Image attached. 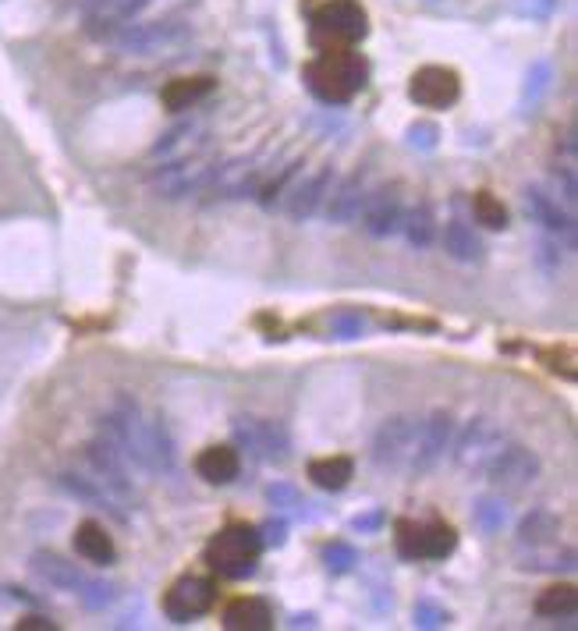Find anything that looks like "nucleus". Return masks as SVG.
I'll use <instances>...</instances> for the list:
<instances>
[{"instance_id": "f257e3e1", "label": "nucleus", "mask_w": 578, "mask_h": 631, "mask_svg": "<svg viewBox=\"0 0 578 631\" xmlns=\"http://www.w3.org/2000/svg\"><path fill=\"white\" fill-rule=\"evenodd\" d=\"M103 437L118 447L121 458L132 468L153 472V476H167L174 472V440L167 433L164 422H146L128 394L114 401V412L103 419Z\"/></svg>"}, {"instance_id": "f03ea898", "label": "nucleus", "mask_w": 578, "mask_h": 631, "mask_svg": "<svg viewBox=\"0 0 578 631\" xmlns=\"http://www.w3.org/2000/svg\"><path fill=\"white\" fill-rule=\"evenodd\" d=\"M369 82V64L352 47L344 50H323L316 61L305 64V86L316 100L341 107V103L355 100Z\"/></svg>"}, {"instance_id": "7ed1b4c3", "label": "nucleus", "mask_w": 578, "mask_h": 631, "mask_svg": "<svg viewBox=\"0 0 578 631\" xmlns=\"http://www.w3.org/2000/svg\"><path fill=\"white\" fill-rule=\"evenodd\" d=\"M263 550L266 546H263V539H259L256 525L235 522V525H227V529H220L217 536L206 543L203 557H206V564H210L213 575L238 582V578L256 575V564H259V554H263Z\"/></svg>"}, {"instance_id": "20e7f679", "label": "nucleus", "mask_w": 578, "mask_h": 631, "mask_svg": "<svg viewBox=\"0 0 578 631\" xmlns=\"http://www.w3.org/2000/svg\"><path fill=\"white\" fill-rule=\"evenodd\" d=\"M508 444V433H504V426H500L497 419H490V415H476V419L469 422V426L461 429L458 437L451 440V461L454 468H458L461 476H483L486 465H490L493 458H497L500 447Z\"/></svg>"}, {"instance_id": "39448f33", "label": "nucleus", "mask_w": 578, "mask_h": 631, "mask_svg": "<svg viewBox=\"0 0 578 631\" xmlns=\"http://www.w3.org/2000/svg\"><path fill=\"white\" fill-rule=\"evenodd\" d=\"M369 18L355 0H330L313 11V43L320 50H344L366 39Z\"/></svg>"}, {"instance_id": "423d86ee", "label": "nucleus", "mask_w": 578, "mask_h": 631, "mask_svg": "<svg viewBox=\"0 0 578 631\" xmlns=\"http://www.w3.org/2000/svg\"><path fill=\"white\" fill-rule=\"evenodd\" d=\"M86 458H89V465H93V472H96V483L103 486V490L110 493V497L118 500L121 507H139L142 500H139V490H135V483H132V472H128V461L121 458V451L114 444H110L107 437H96L93 444L86 447Z\"/></svg>"}, {"instance_id": "0eeeda50", "label": "nucleus", "mask_w": 578, "mask_h": 631, "mask_svg": "<svg viewBox=\"0 0 578 631\" xmlns=\"http://www.w3.org/2000/svg\"><path fill=\"white\" fill-rule=\"evenodd\" d=\"M539 472H543V461H539L536 451H529L522 444H504L497 451V458L486 465L483 476L500 493H525L539 479Z\"/></svg>"}, {"instance_id": "6e6552de", "label": "nucleus", "mask_w": 578, "mask_h": 631, "mask_svg": "<svg viewBox=\"0 0 578 631\" xmlns=\"http://www.w3.org/2000/svg\"><path fill=\"white\" fill-rule=\"evenodd\" d=\"M458 546V532L444 522H408L401 518L398 522V554L408 557V561H444V557L454 554Z\"/></svg>"}, {"instance_id": "1a4fd4ad", "label": "nucleus", "mask_w": 578, "mask_h": 631, "mask_svg": "<svg viewBox=\"0 0 578 631\" xmlns=\"http://www.w3.org/2000/svg\"><path fill=\"white\" fill-rule=\"evenodd\" d=\"M188 39H192V29L181 22H142L121 29L118 47L128 57H149V54H171V50H178Z\"/></svg>"}, {"instance_id": "9d476101", "label": "nucleus", "mask_w": 578, "mask_h": 631, "mask_svg": "<svg viewBox=\"0 0 578 631\" xmlns=\"http://www.w3.org/2000/svg\"><path fill=\"white\" fill-rule=\"evenodd\" d=\"M415 433H419V419L415 415H391L383 419V426L373 437V461L383 472H401L408 468L415 447Z\"/></svg>"}, {"instance_id": "9b49d317", "label": "nucleus", "mask_w": 578, "mask_h": 631, "mask_svg": "<svg viewBox=\"0 0 578 631\" xmlns=\"http://www.w3.org/2000/svg\"><path fill=\"white\" fill-rule=\"evenodd\" d=\"M231 429H235L238 447H245V451L256 454V458L274 461V465H284V461L291 458V437L281 422L238 415V419L231 422Z\"/></svg>"}, {"instance_id": "f8f14e48", "label": "nucleus", "mask_w": 578, "mask_h": 631, "mask_svg": "<svg viewBox=\"0 0 578 631\" xmlns=\"http://www.w3.org/2000/svg\"><path fill=\"white\" fill-rule=\"evenodd\" d=\"M451 440H454L451 412H433L426 422H419V433H415V447H412V458H408V468H412L415 476H419V472H433V468L444 461Z\"/></svg>"}, {"instance_id": "ddd939ff", "label": "nucleus", "mask_w": 578, "mask_h": 631, "mask_svg": "<svg viewBox=\"0 0 578 631\" xmlns=\"http://www.w3.org/2000/svg\"><path fill=\"white\" fill-rule=\"evenodd\" d=\"M213 603H217V585H213V578L185 575L171 585V593H167V600H164V610L171 621L185 624V621H192V617L210 614Z\"/></svg>"}, {"instance_id": "4468645a", "label": "nucleus", "mask_w": 578, "mask_h": 631, "mask_svg": "<svg viewBox=\"0 0 578 631\" xmlns=\"http://www.w3.org/2000/svg\"><path fill=\"white\" fill-rule=\"evenodd\" d=\"M522 203L532 224L543 227V231L554 234V238H561L568 249H575V210H568L557 195L543 192V188H525Z\"/></svg>"}, {"instance_id": "2eb2a0df", "label": "nucleus", "mask_w": 578, "mask_h": 631, "mask_svg": "<svg viewBox=\"0 0 578 631\" xmlns=\"http://www.w3.org/2000/svg\"><path fill=\"white\" fill-rule=\"evenodd\" d=\"M408 96L412 103L426 110H447L451 103H458L461 96V82L451 68H440V64H430V68H419L408 82Z\"/></svg>"}, {"instance_id": "dca6fc26", "label": "nucleus", "mask_w": 578, "mask_h": 631, "mask_svg": "<svg viewBox=\"0 0 578 631\" xmlns=\"http://www.w3.org/2000/svg\"><path fill=\"white\" fill-rule=\"evenodd\" d=\"M359 217H362V227H366L373 238H391V234H398L401 220H405L401 185H383L376 188V192H369Z\"/></svg>"}, {"instance_id": "f3484780", "label": "nucleus", "mask_w": 578, "mask_h": 631, "mask_svg": "<svg viewBox=\"0 0 578 631\" xmlns=\"http://www.w3.org/2000/svg\"><path fill=\"white\" fill-rule=\"evenodd\" d=\"M213 178V164H199V160H181V164H167L157 174V192L160 199H185V195L206 192Z\"/></svg>"}, {"instance_id": "a211bd4d", "label": "nucleus", "mask_w": 578, "mask_h": 631, "mask_svg": "<svg viewBox=\"0 0 578 631\" xmlns=\"http://www.w3.org/2000/svg\"><path fill=\"white\" fill-rule=\"evenodd\" d=\"M327 195H330V203H327L330 224H352L362 213V203H366V195H369V171L359 167V171H352Z\"/></svg>"}, {"instance_id": "6ab92c4d", "label": "nucleus", "mask_w": 578, "mask_h": 631, "mask_svg": "<svg viewBox=\"0 0 578 631\" xmlns=\"http://www.w3.org/2000/svg\"><path fill=\"white\" fill-rule=\"evenodd\" d=\"M29 564H32V571L43 578V582L54 585V589H61V593H75V596H79V589L86 585V575L79 571V564L64 561L61 554H50V550H36Z\"/></svg>"}, {"instance_id": "aec40b11", "label": "nucleus", "mask_w": 578, "mask_h": 631, "mask_svg": "<svg viewBox=\"0 0 578 631\" xmlns=\"http://www.w3.org/2000/svg\"><path fill=\"white\" fill-rule=\"evenodd\" d=\"M561 536V518L547 507H532L529 515L518 525V550L532 554V550H543V546H554Z\"/></svg>"}, {"instance_id": "412c9836", "label": "nucleus", "mask_w": 578, "mask_h": 631, "mask_svg": "<svg viewBox=\"0 0 578 631\" xmlns=\"http://www.w3.org/2000/svg\"><path fill=\"white\" fill-rule=\"evenodd\" d=\"M149 8V0H100L96 11L89 15V36H114L118 29H125L139 11Z\"/></svg>"}, {"instance_id": "4be33fe9", "label": "nucleus", "mask_w": 578, "mask_h": 631, "mask_svg": "<svg viewBox=\"0 0 578 631\" xmlns=\"http://www.w3.org/2000/svg\"><path fill=\"white\" fill-rule=\"evenodd\" d=\"M196 472L199 479H206L210 486H227L242 476V454L235 447H206L196 458Z\"/></svg>"}, {"instance_id": "5701e85b", "label": "nucleus", "mask_w": 578, "mask_h": 631, "mask_svg": "<svg viewBox=\"0 0 578 631\" xmlns=\"http://www.w3.org/2000/svg\"><path fill=\"white\" fill-rule=\"evenodd\" d=\"M227 631H270L274 628V610L259 596H242V600L227 603L224 610Z\"/></svg>"}, {"instance_id": "b1692460", "label": "nucleus", "mask_w": 578, "mask_h": 631, "mask_svg": "<svg viewBox=\"0 0 578 631\" xmlns=\"http://www.w3.org/2000/svg\"><path fill=\"white\" fill-rule=\"evenodd\" d=\"M57 486H61L68 497L82 500V504L96 507V511H107V515H114V518H121V522H125V507H121L118 500L110 497V493L103 490L96 479L75 476V472H61V476H57Z\"/></svg>"}, {"instance_id": "393cba45", "label": "nucleus", "mask_w": 578, "mask_h": 631, "mask_svg": "<svg viewBox=\"0 0 578 631\" xmlns=\"http://www.w3.org/2000/svg\"><path fill=\"white\" fill-rule=\"evenodd\" d=\"M330 178H334V171H330V167H320L313 178L302 181V185H298L295 192H291V199H288V217L298 220V224H305V220L313 217V213L323 206V199H327Z\"/></svg>"}, {"instance_id": "a878e982", "label": "nucleus", "mask_w": 578, "mask_h": 631, "mask_svg": "<svg viewBox=\"0 0 578 631\" xmlns=\"http://www.w3.org/2000/svg\"><path fill=\"white\" fill-rule=\"evenodd\" d=\"M213 75H196V78H174V82H167L164 93H160V100H164V107L171 110V114H181V110H192L199 107V103L206 100V96L213 93Z\"/></svg>"}, {"instance_id": "bb28decb", "label": "nucleus", "mask_w": 578, "mask_h": 631, "mask_svg": "<svg viewBox=\"0 0 578 631\" xmlns=\"http://www.w3.org/2000/svg\"><path fill=\"white\" fill-rule=\"evenodd\" d=\"M352 476H355V461L344 458V454H330V458L309 461V479L327 493H341L344 486L352 483Z\"/></svg>"}, {"instance_id": "cd10ccee", "label": "nucleus", "mask_w": 578, "mask_h": 631, "mask_svg": "<svg viewBox=\"0 0 578 631\" xmlns=\"http://www.w3.org/2000/svg\"><path fill=\"white\" fill-rule=\"evenodd\" d=\"M75 550H79V557H86L89 564H114V557H118L114 539L96 522H82L79 529H75Z\"/></svg>"}, {"instance_id": "c85d7f7f", "label": "nucleus", "mask_w": 578, "mask_h": 631, "mask_svg": "<svg viewBox=\"0 0 578 631\" xmlns=\"http://www.w3.org/2000/svg\"><path fill=\"white\" fill-rule=\"evenodd\" d=\"M444 252L458 263H479L483 259V242L465 220H447L444 227Z\"/></svg>"}, {"instance_id": "c756f323", "label": "nucleus", "mask_w": 578, "mask_h": 631, "mask_svg": "<svg viewBox=\"0 0 578 631\" xmlns=\"http://www.w3.org/2000/svg\"><path fill=\"white\" fill-rule=\"evenodd\" d=\"M401 231H405L408 245L412 249H430L433 238H437V220H433V206L422 199V203H415L412 210L405 213V220H401Z\"/></svg>"}, {"instance_id": "7c9ffc66", "label": "nucleus", "mask_w": 578, "mask_h": 631, "mask_svg": "<svg viewBox=\"0 0 578 631\" xmlns=\"http://www.w3.org/2000/svg\"><path fill=\"white\" fill-rule=\"evenodd\" d=\"M578 610V593L575 585H550L547 593H539L536 600V614L539 617H554V621H571Z\"/></svg>"}, {"instance_id": "2f4dec72", "label": "nucleus", "mask_w": 578, "mask_h": 631, "mask_svg": "<svg viewBox=\"0 0 578 631\" xmlns=\"http://www.w3.org/2000/svg\"><path fill=\"white\" fill-rule=\"evenodd\" d=\"M550 82H554V71H550V61H536V64H532L529 75H525L522 100H518L522 114H532V107H539V100L547 96Z\"/></svg>"}, {"instance_id": "473e14b6", "label": "nucleus", "mask_w": 578, "mask_h": 631, "mask_svg": "<svg viewBox=\"0 0 578 631\" xmlns=\"http://www.w3.org/2000/svg\"><path fill=\"white\" fill-rule=\"evenodd\" d=\"M472 522H476V529L486 532V536H497V532H504V525H508V504L500 497H479L476 507H472Z\"/></svg>"}, {"instance_id": "72a5a7b5", "label": "nucleus", "mask_w": 578, "mask_h": 631, "mask_svg": "<svg viewBox=\"0 0 578 631\" xmlns=\"http://www.w3.org/2000/svg\"><path fill=\"white\" fill-rule=\"evenodd\" d=\"M472 213H476V220L486 227V231H504V227H508V206L500 203L493 192H476V199H472Z\"/></svg>"}, {"instance_id": "f704fd0d", "label": "nucleus", "mask_w": 578, "mask_h": 631, "mask_svg": "<svg viewBox=\"0 0 578 631\" xmlns=\"http://www.w3.org/2000/svg\"><path fill=\"white\" fill-rule=\"evenodd\" d=\"M320 561L327 564L330 575H348V571L359 564V550L352 543H344V539H334L320 550Z\"/></svg>"}, {"instance_id": "c9c22d12", "label": "nucleus", "mask_w": 578, "mask_h": 631, "mask_svg": "<svg viewBox=\"0 0 578 631\" xmlns=\"http://www.w3.org/2000/svg\"><path fill=\"white\" fill-rule=\"evenodd\" d=\"M330 334L341 337V341H359V337L366 334V320H362V312H352V309L334 312V316H330Z\"/></svg>"}, {"instance_id": "e433bc0d", "label": "nucleus", "mask_w": 578, "mask_h": 631, "mask_svg": "<svg viewBox=\"0 0 578 631\" xmlns=\"http://www.w3.org/2000/svg\"><path fill=\"white\" fill-rule=\"evenodd\" d=\"M412 617H415V628H426V631L447 628V624H451V614H447V610L440 607V603H433V600H419V603H415Z\"/></svg>"}, {"instance_id": "4c0bfd02", "label": "nucleus", "mask_w": 578, "mask_h": 631, "mask_svg": "<svg viewBox=\"0 0 578 631\" xmlns=\"http://www.w3.org/2000/svg\"><path fill=\"white\" fill-rule=\"evenodd\" d=\"M79 600L89 610H103L107 603H114V585L103 582V578H86V585L79 589Z\"/></svg>"}, {"instance_id": "58836bf2", "label": "nucleus", "mask_w": 578, "mask_h": 631, "mask_svg": "<svg viewBox=\"0 0 578 631\" xmlns=\"http://www.w3.org/2000/svg\"><path fill=\"white\" fill-rule=\"evenodd\" d=\"M554 192L561 195V203L568 206V210H575L578 203V185H575V164H564L554 171Z\"/></svg>"}, {"instance_id": "ea45409f", "label": "nucleus", "mask_w": 578, "mask_h": 631, "mask_svg": "<svg viewBox=\"0 0 578 631\" xmlns=\"http://www.w3.org/2000/svg\"><path fill=\"white\" fill-rule=\"evenodd\" d=\"M440 142V128L433 121H419V125L408 128V146L419 149V153H433Z\"/></svg>"}, {"instance_id": "a19ab883", "label": "nucleus", "mask_w": 578, "mask_h": 631, "mask_svg": "<svg viewBox=\"0 0 578 631\" xmlns=\"http://www.w3.org/2000/svg\"><path fill=\"white\" fill-rule=\"evenodd\" d=\"M561 252H571V249L561 242V238H554V234H547V238L539 242V252H536L539 266H543V270H561V263H564Z\"/></svg>"}, {"instance_id": "79ce46f5", "label": "nucleus", "mask_w": 578, "mask_h": 631, "mask_svg": "<svg viewBox=\"0 0 578 631\" xmlns=\"http://www.w3.org/2000/svg\"><path fill=\"white\" fill-rule=\"evenodd\" d=\"M259 539H263V546H284L288 543V522H284V518H270V522L259 529Z\"/></svg>"}, {"instance_id": "37998d69", "label": "nucleus", "mask_w": 578, "mask_h": 631, "mask_svg": "<svg viewBox=\"0 0 578 631\" xmlns=\"http://www.w3.org/2000/svg\"><path fill=\"white\" fill-rule=\"evenodd\" d=\"M266 500L274 507H298L302 504V497H298V490L295 486H288V483H277V486H270L266 490Z\"/></svg>"}, {"instance_id": "c03bdc74", "label": "nucleus", "mask_w": 578, "mask_h": 631, "mask_svg": "<svg viewBox=\"0 0 578 631\" xmlns=\"http://www.w3.org/2000/svg\"><path fill=\"white\" fill-rule=\"evenodd\" d=\"M185 135H192V125H178L174 132H167V135H160V142L153 146V156H167V153H174V149L185 142Z\"/></svg>"}, {"instance_id": "a18cd8bd", "label": "nucleus", "mask_w": 578, "mask_h": 631, "mask_svg": "<svg viewBox=\"0 0 578 631\" xmlns=\"http://www.w3.org/2000/svg\"><path fill=\"white\" fill-rule=\"evenodd\" d=\"M557 8V0H518V15L525 18H550Z\"/></svg>"}, {"instance_id": "49530a36", "label": "nucleus", "mask_w": 578, "mask_h": 631, "mask_svg": "<svg viewBox=\"0 0 578 631\" xmlns=\"http://www.w3.org/2000/svg\"><path fill=\"white\" fill-rule=\"evenodd\" d=\"M298 167H302V164H291V167H284V174H281V178H277L274 185H270V188H266V192H263V206H274V203H277V192H284V185H288V178H295V171H298Z\"/></svg>"}, {"instance_id": "de8ad7c7", "label": "nucleus", "mask_w": 578, "mask_h": 631, "mask_svg": "<svg viewBox=\"0 0 578 631\" xmlns=\"http://www.w3.org/2000/svg\"><path fill=\"white\" fill-rule=\"evenodd\" d=\"M383 525V511L376 507V511H369V515H359V518H352V529L355 532H376Z\"/></svg>"}, {"instance_id": "09e8293b", "label": "nucleus", "mask_w": 578, "mask_h": 631, "mask_svg": "<svg viewBox=\"0 0 578 631\" xmlns=\"http://www.w3.org/2000/svg\"><path fill=\"white\" fill-rule=\"evenodd\" d=\"M18 631H57V624L50 621V617L32 614V617H22V621H18Z\"/></svg>"}, {"instance_id": "8fccbe9b", "label": "nucleus", "mask_w": 578, "mask_h": 631, "mask_svg": "<svg viewBox=\"0 0 578 631\" xmlns=\"http://www.w3.org/2000/svg\"><path fill=\"white\" fill-rule=\"evenodd\" d=\"M291 628H316V614H295L291 617Z\"/></svg>"}]
</instances>
